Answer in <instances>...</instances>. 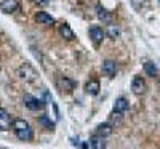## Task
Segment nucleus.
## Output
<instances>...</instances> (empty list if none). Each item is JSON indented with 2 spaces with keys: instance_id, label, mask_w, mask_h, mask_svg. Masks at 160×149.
<instances>
[{
  "instance_id": "obj_1",
  "label": "nucleus",
  "mask_w": 160,
  "mask_h": 149,
  "mask_svg": "<svg viewBox=\"0 0 160 149\" xmlns=\"http://www.w3.org/2000/svg\"><path fill=\"white\" fill-rule=\"evenodd\" d=\"M13 130H15L16 136H18L21 141H32V138H34V130H32V127H31L26 120H22V119L13 120Z\"/></svg>"
},
{
  "instance_id": "obj_2",
  "label": "nucleus",
  "mask_w": 160,
  "mask_h": 149,
  "mask_svg": "<svg viewBox=\"0 0 160 149\" xmlns=\"http://www.w3.org/2000/svg\"><path fill=\"white\" fill-rule=\"evenodd\" d=\"M18 75L22 80H26V82H34V80L37 79V71L34 69L31 64L26 63V64H22L19 69H18Z\"/></svg>"
},
{
  "instance_id": "obj_3",
  "label": "nucleus",
  "mask_w": 160,
  "mask_h": 149,
  "mask_svg": "<svg viewBox=\"0 0 160 149\" xmlns=\"http://www.w3.org/2000/svg\"><path fill=\"white\" fill-rule=\"evenodd\" d=\"M22 101H24V106L28 107V109H31V111H42L45 107V103L42 100L35 98L34 95H24Z\"/></svg>"
},
{
  "instance_id": "obj_4",
  "label": "nucleus",
  "mask_w": 160,
  "mask_h": 149,
  "mask_svg": "<svg viewBox=\"0 0 160 149\" xmlns=\"http://www.w3.org/2000/svg\"><path fill=\"white\" fill-rule=\"evenodd\" d=\"M56 85H58V88H59L61 91H64V93H72V91L75 90V87H77V84L74 82V80H72L71 77H66V75L58 77Z\"/></svg>"
},
{
  "instance_id": "obj_5",
  "label": "nucleus",
  "mask_w": 160,
  "mask_h": 149,
  "mask_svg": "<svg viewBox=\"0 0 160 149\" xmlns=\"http://www.w3.org/2000/svg\"><path fill=\"white\" fill-rule=\"evenodd\" d=\"M13 128V119L8 114V111H5L3 107H0V130L2 131H8Z\"/></svg>"
},
{
  "instance_id": "obj_6",
  "label": "nucleus",
  "mask_w": 160,
  "mask_h": 149,
  "mask_svg": "<svg viewBox=\"0 0 160 149\" xmlns=\"http://www.w3.org/2000/svg\"><path fill=\"white\" fill-rule=\"evenodd\" d=\"M0 10L7 13V15H11V13L19 10V2L18 0H2L0 2Z\"/></svg>"
},
{
  "instance_id": "obj_7",
  "label": "nucleus",
  "mask_w": 160,
  "mask_h": 149,
  "mask_svg": "<svg viewBox=\"0 0 160 149\" xmlns=\"http://www.w3.org/2000/svg\"><path fill=\"white\" fill-rule=\"evenodd\" d=\"M146 90H148V87H146V82H144V79L136 75L135 79H133V82H131V91L135 93V95H142Z\"/></svg>"
},
{
  "instance_id": "obj_8",
  "label": "nucleus",
  "mask_w": 160,
  "mask_h": 149,
  "mask_svg": "<svg viewBox=\"0 0 160 149\" xmlns=\"http://www.w3.org/2000/svg\"><path fill=\"white\" fill-rule=\"evenodd\" d=\"M88 34H90V39L93 40V44H96V45L102 42V39L106 35V32L102 31V28H99V26H91Z\"/></svg>"
},
{
  "instance_id": "obj_9",
  "label": "nucleus",
  "mask_w": 160,
  "mask_h": 149,
  "mask_svg": "<svg viewBox=\"0 0 160 149\" xmlns=\"http://www.w3.org/2000/svg\"><path fill=\"white\" fill-rule=\"evenodd\" d=\"M102 74L108 77H114L117 74V63L112 59H106L102 61Z\"/></svg>"
},
{
  "instance_id": "obj_10",
  "label": "nucleus",
  "mask_w": 160,
  "mask_h": 149,
  "mask_svg": "<svg viewBox=\"0 0 160 149\" xmlns=\"http://www.w3.org/2000/svg\"><path fill=\"white\" fill-rule=\"evenodd\" d=\"M112 131H114V127L109 124V122H104V124H99V125H98V128H96V135H99V136H102V138H108V136H111Z\"/></svg>"
},
{
  "instance_id": "obj_11",
  "label": "nucleus",
  "mask_w": 160,
  "mask_h": 149,
  "mask_svg": "<svg viewBox=\"0 0 160 149\" xmlns=\"http://www.w3.org/2000/svg\"><path fill=\"white\" fill-rule=\"evenodd\" d=\"M128 107H130L128 100H127V98H123V96H120V98H117V100H115V103H114V112H120V114H123V112H127V111H128Z\"/></svg>"
},
{
  "instance_id": "obj_12",
  "label": "nucleus",
  "mask_w": 160,
  "mask_h": 149,
  "mask_svg": "<svg viewBox=\"0 0 160 149\" xmlns=\"http://www.w3.org/2000/svg\"><path fill=\"white\" fill-rule=\"evenodd\" d=\"M35 21H37L38 24H43V26L55 24V19H53L48 13H45V11H38L37 15H35Z\"/></svg>"
},
{
  "instance_id": "obj_13",
  "label": "nucleus",
  "mask_w": 160,
  "mask_h": 149,
  "mask_svg": "<svg viewBox=\"0 0 160 149\" xmlns=\"http://www.w3.org/2000/svg\"><path fill=\"white\" fill-rule=\"evenodd\" d=\"M90 146L91 149H106V138L99 136V135H93L90 138Z\"/></svg>"
},
{
  "instance_id": "obj_14",
  "label": "nucleus",
  "mask_w": 160,
  "mask_h": 149,
  "mask_svg": "<svg viewBox=\"0 0 160 149\" xmlns=\"http://www.w3.org/2000/svg\"><path fill=\"white\" fill-rule=\"evenodd\" d=\"M59 34H61V37L66 39V40H74V39H75V34H74V31L71 29L69 24H61V26H59Z\"/></svg>"
},
{
  "instance_id": "obj_15",
  "label": "nucleus",
  "mask_w": 160,
  "mask_h": 149,
  "mask_svg": "<svg viewBox=\"0 0 160 149\" xmlns=\"http://www.w3.org/2000/svg\"><path fill=\"white\" fill-rule=\"evenodd\" d=\"M101 87H99V82L98 80H90V82L85 85V91L88 95H91V96H96V95L99 93Z\"/></svg>"
},
{
  "instance_id": "obj_16",
  "label": "nucleus",
  "mask_w": 160,
  "mask_h": 149,
  "mask_svg": "<svg viewBox=\"0 0 160 149\" xmlns=\"http://www.w3.org/2000/svg\"><path fill=\"white\" fill-rule=\"evenodd\" d=\"M142 67H144V72L148 74L149 77H157L158 75V69H157V66L152 61H146Z\"/></svg>"
},
{
  "instance_id": "obj_17",
  "label": "nucleus",
  "mask_w": 160,
  "mask_h": 149,
  "mask_svg": "<svg viewBox=\"0 0 160 149\" xmlns=\"http://www.w3.org/2000/svg\"><path fill=\"white\" fill-rule=\"evenodd\" d=\"M96 13H98V18H99L102 23H108V24H109V23L112 21V15H111V13L106 10V8L98 7V8H96Z\"/></svg>"
},
{
  "instance_id": "obj_18",
  "label": "nucleus",
  "mask_w": 160,
  "mask_h": 149,
  "mask_svg": "<svg viewBox=\"0 0 160 149\" xmlns=\"http://www.w3.org/2000/svg\"><path fill=\"white\" fill-rule=\"evenodd\" d=\"M38 124H42L45 128H48V130H53V128H55V124H53V122L47 117V116H42V117H40L38 119Z\"/></svg>"
},
{
  "instance_id": "obj_19",
  "label": "nucleus",
  "mask_w": 160,
  "mask_h": 149,
  "mask_svg": "<svg viewBox=\"0 0 160 149\" xmlns=\"http://www.w3.org/2000/svg\"><path fill=\"white\" fill-rule=\"evenodd\" d=\"M108 35L111 37V39H118V35H120V29L117 28V26H109V29H108Z\"/></svg>"
},
{
  "instance_id": "obj_20",
  "label": "nucleus",
  "mask_w": 160,
  "mask_h": 149,
  "mask_svg": "<svg viewBox=\"0 0 160 149\" xmlns=\"http://www.w3.org/2000/svg\"><path fill=\"white\" fill-rule=\"evenodd\" d=\"M120 116H122L120 112H114V114H112L111 122H109V124H111L112 127H114V124H115V125H120V124H122V117H120Z\"/></svg>"
},
{
  "instance_id": "obj_21",
  "label": "nucleus",
  "mask_w": 160,
  "mask_h": 149,
  "mask_svg": "<svg viewBox=\"0 0 160 149\" xmlns=\"http://www.w3.org/2000/svg\"><path fill=\"white\" fill-rule=\"evenodd\" d=\"M40 3H42V5H48V2H47V0H40Z\"/></svg>"
}]
</instances>
